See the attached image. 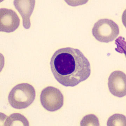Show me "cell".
I'll list each match as a JSON object with an SVG mask.
<instances>
[{
	"label": "cell",
	"mask_w": 126,
	"mask_h": 126,
	"mask_svg": "<svg viewBox=\"0 0 126 126\" xmlns=\"http://www.w3.org/2000/svg\"><path fill=\"white\" fill-rule=\"evenodd\" d=\"M36 96L33 86L28 83H20L12 89L8 96V101L13 108L25 109L32 104Z\"/></svg>",
	"instance_id": "cell-2"
},
{
	"label": "cell",
	"mask_w": 126,
	"mask_h": 126,
	"mask_svg": "<svg viewBox=\"0 0 126 126\" xmlns=\"http://www.w3.org/2000/svg\"><path fill=\"white\" fill-rule=\"evenodd\" d=\"M40 101L43 107L48 111H56L63 106L64 97L59 89L48 86L43 89L40 95Z\"/></svg>",
	"instance_id": "cell-4"
},
{
	"label": "cell",
	"mask_w": 126,
	"mask_h": 126,
	"mask_svg": "<svg viewBox=\"0 0 126 126\" xmlns=\"http://www.w3.org/2000/svg\"><path fill=\"white\" fill-rule=\"evenodd\" d=\"M126 75L121 71L113 72L108 78V87L112 95L118 97L126 95Z\"/></svg>",
	"instance_id": "cell-6"
},
{
	"label": "cell",
	"mask_w": 126,
	"mask_h": 126,
	"mask_svg": "<svg viewBox=\"0 0 126 126\" xmlns=\"http://www.w3.org/2000/svg\"><path fill=\"white\" fill-rule=\"evenodd\" d=\"M14 5L22 18L23 26L26 29L31 26L30 18L35 5V0H15Z\"/></svg>",
	"instance_id": "cell-7"
},
{
	"label": "cell",
	"mask_w": 126,
	"mask_h": 126,
	"mask_svg": "<svg viewBox=\"0 0 126 126\" xmlns=\"http://www.w3.org/2000/svg\"><path fill=\"white\" fill-rule=\"evenodd\" d=\"M107 126H126V117L120 114H115L110 117L108 121Z\"/></svg>",
	"instance_id": "cell-9"
},
{
	"label": "cell",
	"mask_w": 126,
	"mask_h": 126,
	"mask_svg": "<svg viewBox=\"0 0 126 126\" xmlns=\"http://www.w3.org/2000/svg\"><path fill=\"white\" fill-rule=\"evenodd\" d=\"M20 24V19L15 11L6 8L0 9V31L6 32H13Z\"/></svg>",
	"instance_id": "cell-5"
},
{
	"label": "cell",
	"mask_w": 126,
	"mask_h": 126,
	"mask_svg": "<svg viewBox=\"0 0 126 126\" xmlns=\"http://www.w3.org/2000/svg\"><path fill=\"white\" fill-rule=\"evenodd\" d=\"M80 125L81 126H100V123L96 116L93 114H89L83 118Z\"/></svg>",
	"instance_id": "cell-10"
},
{
	"label": "cell",
	"mask_w": 126,
	"mask_h": 126,
	"mask_svg": "<svg viewBox=\"0 0 126 126\" xmlns=\"http://www.w3.org/2000/svg\"><path fill=\"white\" fill-rule=\"evenodd\" d=\"M92 32L96 40L100 42L108 43L117 37L120 30L117 24L112 20L101 19L94 24Z\"/></svg>",
	"instance_id": "cell-3"
},
{
	"label": "cell",
	"mask_w": 126,
	"mask_h": 126,
	"mask_svg": "<svg viewBox=\"0 0 126 126\" xmlns=\"http://www.w3.org/2000/svg\"><path fill=\"white\" fill-rule=\"evenodd\" d=\"M51 70L57 81L66 87H74L87 80L91 74L90 63L79 49H58L51 58Z\"/></svg>",
	"instance_id": "cell-1"
},
{
	"label": "cell",
	"mask_w": 126,
	"mask_h": 126,
	"mask_svg": "<svg viewBox=\"0 0 126 126\" xmlns=\"http://www.w3.org/2000/svg\"><path fill=\"white\" fill-rule=\"evenodd\" d=\"M22 124L23 126H29L27 119L24 116L18 113H14L8 117L5 123V126H18Z\"/></svg>",
	"instance_id": "cell-8"
}]
</instances>
